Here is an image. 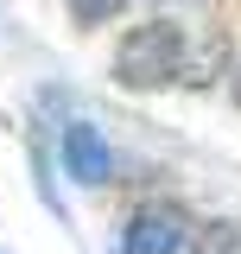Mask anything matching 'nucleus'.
Returning a JSON list of instances; mask_svg holds the SVG:
<instances>
[{
    "mask_svg": "<svg viewBox=\"0 0 241 254\" xmlns=\"http://www.w3.org/2000/svg\"><path fill=\"white\" fill-rule=\"evenodd\" d=\"M127 0H70V19L76 26H102V19H115Z\"/></svg>",
    "mask_w": 241,
    "mask_h": 254,
    "instance_id": "6",
    "label": "nucleus"
},
{
    "mask_svg": "<svg viewBox=\"0 0 241 254\" xmlns=\"http://www.w3.org/2000/svg\"><path fill=\"white\" fill-rule=\"evenodd\" d=\"M184 64V32L178 26H133L115 51V83L120 89H165Z\"/></svg>",
    "mask_w": 241,
    "mask_h": 254,
    "instance_id": "1",
    "label": "nucleus"
},
{
    "mask_svg": "<svg viewBox=\"0 0 241 254\" xmlns=\"http://www.w3.org/2000/svg\"><path fill=\"white\" fill-rule=\"evenodd\" d=\"M222 64H229V38L216 32V38H203V51H197V58L184 51L178 76H184V83H216V70H222Z\"/></svg>",
    "mask_w": 241,
    "mask_h": 254,
    "instance_id": "4",
    "label": "nucleus"
},
{
    "mask_svg": "<svg viewBox=\"0 0 241 254\" xmlns=\"http://www.w3.org/2000/svg\"><path fill=\"white\" fill-rule=\"evenodd\" d=\"M190 216L172 210V203H152L140 216L127 222V235H120V254H190Z\"/></svg>",
    "mask_w": 241,
    "mask_h": 254,
    "instance_id": "2",
    "label": "nucleus"
},
{
    "mask_svg": "<svg viewBox=\"0 0 241 254\" xmlns=\"http://www.w3.org/2000/svg\"><path fill=\"white\" fill-rule=\"evenodd\" d=\"M63 172H70L76 185H108V178H115V153H108V140H102L89 121L63 127Z\"/></svg>",
    "mask_w": 241,
    "mask_h": 254,
    "instance_id": "3",
    "label": "nucleus"
},
{
    "mask_svg": "<svg viewBox=\"0 0 241 254\" xmlns=\"http://www.w3.org/2000/svg\"><path fill=\"white\" fill-rule=\"evenodd\" d=\"M190 248H197V254H241V229H235V222H210V229L190 235Z\"/></svg>",
    "mask_w": 241,
    "mask_h": 254,
    "instance_id": "5",
    "label": "nucleus"
},
{
    "mask_svg": "<svg viewBox=\"0 0 241 254\" xmlns=\"http://www.w3.org/2000/svg\"><path fill=\"white\" fill-rule=\"evenodd\" d=\"M229 95H235V108H241V64H235V76H229Z\"/></svg>",
    "mask_w": 241,
    "mask_h": 254,
    "instance_id": "7",
    "label": "nucleus"
}]
</instances>
